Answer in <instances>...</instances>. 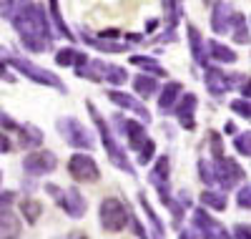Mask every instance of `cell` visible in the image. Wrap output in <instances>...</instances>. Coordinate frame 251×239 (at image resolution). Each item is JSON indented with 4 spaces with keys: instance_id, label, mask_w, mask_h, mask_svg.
Wrapping results in <instances>:
<instances>
[{
    "instance_id": "obj_33",
    "label": "cell",
    "mask_w": 251,
    "mask_h": 239,
    "mask_svg": "<svg viewBox=\"0 0 251 239\" xmlns=\"http://www.w3.org/2000/svg\"><path fill=\"white\" fill-rule=\"evenodd\" d=\"M231 111H236V114H241L244 119H249V116H251V106H249V101L239 98V101H231Z\"/></svg>"
},
{
    "instance_id": "obj_5",
    "label": "cell",
    "mask_w": 251,
    "mask_h": 239,
    "mask_svg": "<svg viewBox=\"0 0 251 239\" xmlns=\"http://www.w3.org/2000/svg\"><path fill=\"white\" fill-rule=\"evenodd\" d=\"M80 78H91V81H106V83H113V86H123L128 73L121 66H113V63H106V60H91L86 63L83 68L75 71Z\"/></svg>"
},
{
    "instance_id": "obj_36",
    "label": "cell",
    "mask_w": 251,
    "mask_h": 239,
    "mask_svg": "<svg viewBox=\"0 0 251 239\" xmlns=\"http://www.w3.org/2000/svg\"><path fill=\"white\" fill-rule=\"evenodd\" d=\"M0 126H5V128H10V131H18V123L8 116V114H3L0 111Z\"/></svg>"
},
{
    "instance_id": "obj_3",
    "label": "cell",
    "mask_w": 251,
    "mask_h": 239,
    "mask_svg": "<svg viewBox=\"0 0 251 239\" xmlns=\"http://www.w3.org/2000/svg\"><path fill=\"white\" fill-rule=\"evenodd\" d=\"M88 111H91V116H93V121H96V126H98V131H100V141H103V146H106V151H108V159L121 169V171H126L128 177H136V169H133V164L128 161V156H126V151L113 141V134H111V128L106 126V121H103V116L98 114V108L93 106V103H88Z\"/></svg>"
},
{
    "instance_id": "obj_25",
    "label": "cell",
    "mask_w": 251,
    "mask_h": 239,
    "mask_svg": "<svg viewBox=\"0 0 251 239\" xmlns=\"http://www.w3.org/2000/svg\"><path fill=\"white\" fill-rule=\"evenodd\" d=\"M133 89H136V93H138V96H143V98H146V96L156 93L158 83H156V78H151V76H136Z\"/></svg>"
},
{
    "instance_id": "obj_27",
    "label": "cell",
    "mask_w": 251,
    "mask_h": 239,
    "mask_svg": "<svg viewBox=\"0 0 251 239\" xmlns=\"http://www.w3.org/2000/svg\"><path fill=\"white\" fill-rule=\"evenodd\" d=\"M20 211H23V216L28 219V224H35L40 211H43V207H40V202H35V199H25L23 204H20Z\"/></svg>"
},
{
    "instance_id": "obj_26",
    "label": "cell",
    "mask_w": 251,
    "mask_h": 239,
    "mask_svg": "<svg viewBox=\"0 0 251 239\" xmlns=\"http://www.w3.org/2000/svg\"><path fill=\"white\" fill-rule=\"evenodd\" d=\"M186 33H188V43H191V53L196 58V63H203V46H201V33L194 28V26H186Z\"/></svg>"
},
{
    "instance_id": "obj_22",
    "label": "cell",
    "mask_w": 251,
    "mask_h": 239,
    "mask_svg": "<svg viewBox=\"0 0 251 239\" xmlns=\"http://www.w3.org/2000/svg\"><path fill=\"white\" fill-rule=\"evenodd\" d=\"M208 53H211V58H216L221 63H236V53L231 48L221 46L219 40H208Z\"/></svg>"
},
{
    "instance_id": "obj_37",
    "label": "cell",
    "mask_w": 251,
    "mask_h": 239,
    "mask_svg": "<svg viewBox=\"0 0 251 239\" xmlns=\"http://www.w3.org/2000/svg\"><path fill=\"white\" fill-rule=\"evenodd\" d=\"M249 224H236V229H234V239H249Z\"/></svg>"
},
{
    "instance_id": "obj_23",
    "label": "cell",
    "mask_w": 251,
    "mask_h": 239,
    "mask_svg": "<svg viewBox=\"0 0 251 239\" xmlns=\"http://www.w3.org/2000/svg\"><path fill=\"white\" fill-rule=\"evenodd\" d=\"M131 63H133V66H138V68H143L146 73H151V78H156V76H166V71L158 66V63L156 60H151V58H143V56H133L131 58ZM143 73V76H146Z\"/></svg>"
},
{
    "instance_id": "obj_35",
    "label": "cell",
    "mask_w": 251,
    "mask_h": 239,
    "mask_svg": "<svg viewBox=\"0 0 251 239\" xmlns=\"http://www.w3.org/2000/svg\"><path fill=\"white\" fill-rule=\"evenodd\" d=\"M13 199H15V194H13V191L0 194V211H8V207L13 204Z\"/></svg>"
},
{
    "instance_id": "obj_31",
    "label": "cell",
    "mask_w": 251,
    "mask_h": 239,
    "mask_svg": "<svg viewBox=\"0 0 251 239\" xmlns=\"http://www.w3.org/2000/svg\"><path fill=\"white\" fill-rule=\"evenodd\" d=\"M208 144H211V154H214V161L216 159H224V149H221V136L216 131H208Z\"/></svg>"
},
{
    "instance_id": "obj_34",
    "label": "cell",
    "mask_w": 251,
    "mask_h": 239,
    "mask_svg": "<svg viewBox=\"0 0 251 239\" xmlns=\"http://www.w3.org/2000/svg\"><path fill=\"white\" fill-rule=\"evenodd\" d=\"M239 207H244V209L251 207V186H249V181L239 189Z\"/></svg>"
},
{
    "instance_id": "obj_12",
    "label": "cell",
    "mask_w": 251,
    "mask_h": 239,
    "mask_svg": "<svg viewBox=\"0 0 251 239\" xmlns=\"http://www.w3.org/2000/svg\"><path fill=\"white\" fill-rule=\"evenodd\" d=\"M55 166H58V159H55V154H50V151H38V154L25 156V161H23V169L30 174V177H43L46 171H53Z\"/></svg>"
},
{
    "instance_id": "obj_10",
    "label": "cell",
    "mask_w": 251,
    "mask_h": 239,
    "mask_svg": "<svg viewBox=\"0 0 251 239\" xmlns=\"http://www.w3.org/2000/svg\"><path fill=\"white\" fill-rule=\"evenodd\" d=\"M194 224H196V229L201 232L203 239H231V234L226 232V227L219 224L214 216H208L206 209H196L194 211Z\"/></svg>"
},
{
    "instance_id": "obj_39",
    "label": "cell",
    "mask_w": 251,
    "mask_h": 239,
    "mask_svg": "<svg viewBox=\"0 0 251 239\" xmlns=\"http://www.w3.org/2000/svg\"><path fill=\"white\" fill-rule=\"evenodd\" d=\"M181 239H199V234H196L194 229H183V232H181Z\"/></svg>"
},
{
    "instance_id": "obj_21",
    "label": "cell",
    "mask_w": 251,
    "mask_h": 239,
    "mask_svg": "<svg viewBox=\"0 0 251 239\" xmlns=\"http://www.w3.org/2000/svg\"><path fill=\"white\" fill-rule=\"evenodd\" d=\"M18 131L23 134V136H20V144H23L25 149H35V146L43 144V134H40V128H35V126H30V123L18 126Z\"/></svg>"
},
{
    "instance_id": "obj_24",
    "label": "cell",
    "mask_w": 251,
    "mask_h": 239,
    "mask_svg": "<svg viewBox=\"0 0 251 239\" xmlns=\"http://www.w3.org/2000/svg\"><path fill=\"white\" fill-rule=\"evenodd\" d=\"M201 204H203V207H211V209H216V211H224V209H226V197H224V194H219V191L203 189Z\"/></svg>"
},
{
    "instance_id": "obj_11",
    "label": "cell",
    "mask_w": 251,
    "mask_h": 239,
    "mask_svg": "<svg viewBox=\"0 0 251 239\" xmlns=\"http://www.w3.org/2000/svg\"><path fill=\"white\" fill-rule=\"evenodd\" d=\"M68 171H71V177H73L75 181H98V177H100V171H98L96 161H93L91 156H86V154L71 156Z\"/></svg>"
},
{
    "instance_id": "obj_9",
    "label": "cell",
    "mask_w": 251,
    "mask_h": 239,
    "mask_svg": "<svg viewBox=\"0 0 251 239\" xmlns=\"http://www.w3.org/2000/svg\"><path fill=\"white\" fill-rule=\"evenodd\" d=\"M128 209H126L118 199L108 197V199H103L100 202V224L103 229H108V232H121L126 227V222H128Z\"/></svg>"
},
{
    "instance_id": "obj_28",
    "label": "cell",
    "mask_w": 251,
    "mask_h": 239,
    "mask_svg": "<svg viewBox=\"0 0 251 239\" xmlns=\"http://www.w3.org/2000/svg\"><path fill=\"white\" fill-rule=\"evenodd\" d=\"M234 23H236V33H234V40L236 43H249V23H246V18L241 13H234Z\"/></svg>"
},
{
    "instance_id": "obj_29",
    "label": "cell",
    "mask_w": 251,
    "mask_h": 239,
    "mask_svg": "<svg viewBox=\"0 0 251 239\" xmlns=\"http://www.w3.org/2000/svg\"><path fill=\"white\" fill-rule=\"evenodd\" d=\"M138 202H141V207H143V211H146V216L151 219V224H153V229H156V234H163V224L158 222V216L153 214V209H151V204H149V199H146V191H141L138 194Z\"/></svg>"
},
{
    "instance_id": "obj_19",
    "label": "cell",
    "mask_w": 251,
    "mask_h": 239,
    "mask_svg": "<svg viewBox=\"0 0 251 239\" xmlns=\"http://www.w3.org/2000/svg\"><path fill=\"white\" fill-rule=\"evenodd\" d=\"M55 63L58 66H75V71H78V68H83L88 63V58H86V53H80L75 48H63V51H58Z\"/></svg>"
},
{
    "instance_id": "obj_6",
    "label": "cell",
    "mask_w": 251,
    "mask_h": 239,
    "mask_svg": "<svg viewBox=\"0 0 251 239\" xmlns=\"http://www.w3.org/2000/svg\"><path fill=\"white\" fill-rule=\"evenodd\" d=\"M46 191H48V194H55V202L60 204V209L66 211L68 216H73V219H80V216L86 214V209H88L86 197H83L75 186H71V189L63 191V189H58L55 184H48Z\"/></svg>"
},
{
    "instance_id": "obj_2",
    "label": "cell",
    "mask_w": 251,
    "mask_h": 239,
    "mask_svg": "<svg viewBox=\"0 0 251 239\" xmlns=\"http://www.w3.org/2000/svg\"><path fill=\"white\" fill-rule=\"evenodd\" d=\"M199 171H201V179H203V184H219L221 189H231V186H236L241 179H244V171H241V166L234 161V159H216V161H201L199 164Z\"/></svg>"
},
{
    "instance_id": "obj_17",
    "label": "cell",
    "mask_w": 251,
    "mask_h": 239,
    "mask_svg": "<svg viewBox=\"0 0 251 239\" xmlns=\"http://www.w3.org/2000/svg\"><path fill=\"white\" fill-rule=\"evenodd\" d=\"M20 237V222L18 216L8 209L0 211V239H18Z\"/></svg>"
},
{
    "instance_id": "obj_15",
    "label": "cell",
    "mask_w": 251,
    "mask_h": 239,
    "mask_svg": "<svg viewBox=\"0 0 251 239\" xmlns=\"http://www.w3.org/2000/svg\"><path fill=\"white\" fill-rule=\"evenodd\" d=\"M108 98H111L116 106L126 108V111H133V114H138V116H141V121H146V123L151 121L149 108H146L141 101H136V98H131V96H126V93H121V91H108Z\"/></svg>"
},
{
    "instance_id": "obj_30",
    "label": "cell",
    "mask_w": 251,
    "mask_h": 239,
    "mask_svg": "<svg viewBox=\"0 0 251 239\" xmlns=\"http://www.w3.org/2000/svg\"><path fill=\"white\" fill-rule=\"evenodd\" d=\"M48 10H50V15H53V20H55V26H58V33L66 35V38H73L71 30H68V26H66V20H63V15H60V5H58V3H48Z\"/></svg>"
},
{
    "instance_id": "obj_42",
    "label": "cell",
    "mask_w": 251,
    "mask_h": 239,
    "mask_svg": "<svg viewBox=\"0 0 251 239\" xmlns=\"http://www.w3.org/2000/svg\"><path fill=\"white\" fill-rule=\"evenodd\" d=\"M0 177H3V174H0Z\"/></svg>"
},
{
    "instance_id": "obj_38",
    "label": "cell",
    "mask_w": 251,
    "mask_h": 239,
    "mask_svg": "<svg viewBox=\"0 0 251 239\" xmlns=\"http://www.w3.org/2000/svg\"><path fill=\"white\" fill-rule=\"evenodd\" d=\"M5 151H10V141L5 134H0V154H5Z\"/></svg>"
},
{
    "instance_id": "obj_13",
    "label": "cell",
    "mask_w": 251,
    "mask_h": 239,
    "mask_svg": "<svg viewBox=\"0 0 251 239\" xmlns=\"http://www.w3.org/2000/svg\"><path fill=\"white\" fill-rule=\"evenodd\" d=\"M234 23V8L228 3H214L211 5V28L214 33H226Z\"/></svg>"
},
{
    "instance_id": "obj_7",
    "label": "cell",
    "mask_w": 251,
    "mask_h": 239,
    "mask_svg": "<svg viewBox=\"0 0 251 239\" xmlns=\"http://www.w3.org/2000/svg\"><path fill=\"white\" fill-rule=\"evenodd\" d=\"M8 63H10L13 68H18L23 76L33 78L35 83H43V86H50V89L66 91V83H63V81H60L55 73H50V71H46V68L35 66V63H30V60H23V58H15V56H10V58H8Z\"/></svg>"
},
{
    "instance_id": "obj_8",
    "label": "cell",
    "mask_w": 251,
    "mask_h": 239,
    "mask_svg": "<svg viewBox=\"0 0 251 239\" xmlns=\"http://www.w3.org/2000/svg\"><path fill=\"white\" fill-rule=\"evenodd\" d=\"M58 131H60L63 139H66V144H71V146H75V149H86V151L93 149V139H91V134H88V128L83 126L80 121H75L73 116L58 119Z\"/></svg>"
},
{
    "instance_id": "obj_20",
    "label": "cell",
    "mask_w": 251,
    "mask_h": 239,
    "mask_svg": "<svg viewBox=\"0 0 251 239\" xmlns=\"http://www.w3.org/2000/svg\"><path fill=\"white\" fill-rule=\"evenodd\" d=\"M80 35H83V40L91 43V46H93V48H98V51H108V53H123V51H126V43H113V40L93 38V35H91V33H86V30H80Z\"/></svg>"
},
{
    "instance_id": "obj_43",
    "label": "cell",
    "mask_w": 251,
    "mask_h": 239,
    "mask_svg": "<svg viewBox=\"0 0 251 239\" xmlns=\"http://www.w3.org/2000/svg\"><path fill=\"white\" fill-rule=\"evenodd\" d=\"M158 239H161V237H158Z\"/></svg>"
},
{
    "instance_id": "obj_32",
    "label": "cell",
    "mask_w": 251,
    "mask_h": 239,
    "mask_svg": "<svg viewBox=\"0 0 251 239\" xmlns=\"http://www.w3.org/2000/svg\"><path fill=\"white\" fill-rule=\"evenodd\" d=\"M234 144H236V151H239L241 156H249V154H251V141H249V134H239Z\"/></svg>"
},
{
    "instance_id": "obj_41",
    "label": "cell",
    "mask_w": 251,
    "mask_h": 239,
    "mask_svg": "<svg viewBox=\"0 0 251 239\" xmlns=\"http://www.w3.org/2000/svg\"><path fill=\"white\" fill-rule=\"evenodd\" d=\"M83 237H86V234H78V232H73V234H71V239H83Z\"/></svg>"
},
{
    "instance_id": "obj_40",
    "label": "cell",
    "mask_w": 251,
    "mask_h": 239,
    "mask_svg": "<svg viewBox=\"0 0 251 239\" xmlns=\"http://www.w3.org/2000/svg\"><path fill=\"white\" fill-rule=\"evenodd\" d=\"M0 78H8V81H15L13 76H8V71H5V63H0Z\"/></svg>"
},
{
    "instance_id": "obj_4",
    "label": "cell",
    "mask_w": 251,
    "mask_h": 239,
    "mask_svg": "<svg viewBox=\"0 0 251 239\" xmlns=\"http://www.w3.org/2000/svg\"><path fill=\"white\" fill-rule=\"evenodd\" d=\"M118 126H121L123 134H128V149L138 151V161L146 166L156 154V144L149 139L146 128L141 123H136V121H123V119H118Z\"/></svg>"
},
{
    "instance_id": "obj_16",
    "label": "cell",
    "mask_w": 251,
    "mask_h": 239,
    "mask_svg": "<svg viewBox=\"0 0 251 239\" xmlns=\"http://www.w3.org/2000/svg\"><path fill=\"white\" fill-rule=\"evenodd\" d=\"M194 108H196V96H194V93H186V96L181 98V106L176 108L178 123H181L183 128H188V131L194 128Z\"/></svg>"
},
{
    "instance_id": "obj_1",
    "label": "cell",
    "mask_w": 251,
    "mask_h": 239,
    "mask_svg": "<svg viewBox=\"0 0 251 239\" xmlns=\"http://www.w3.org/2000/svg\"><path fill=\"white\" fill-rule=\"evenodd\" d=\"M13 26L20 33V40L23 46L35 51V53H43L53 46V33L48 26V18H46V8L38 5V3H18L15 13H13Z\"/></svg>"
},
{
    "instance_id": "obj_18",
    "label": "cell",
    "mask_w": 251,
    "mask_h": 239,
    "mask_svg": "<svg viewBox=\"0 0 251 239\" xmlns=\"http://www.w3.org/2000/svg\"><path fill=\"white\" fill-rule=\"evenodd\" d=\"M181 91H183V86H181L178 81L166 83V89H163V91H161V96H158V108H161L163 114L174 108V103H176V98L181 96Z\"/></svg>"
},
{
    "instance_id": "obj_14",
    "label": "cell",
    "mask_w": 251,
    "mask_h": 239,
    "mask_svg": "<svg viewBox=\"0 0 251 239\" xmlns=\"http://www.w3.org/2000/svg\"><path fill=\"white\" fill-rule=\"evenodd\" d=\"M206 78V91L211 93V96H224L228 89H231V83H234V78H226V73H221L219 68H206V73H203Z\"/></svg>"
}]
</instances>
